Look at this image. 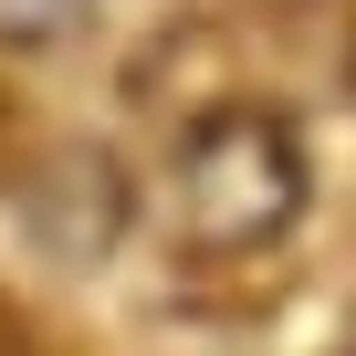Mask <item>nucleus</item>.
I'll return each mask as SVG.
<instances>
[{
	"instance_id": "nucleus-2",
	"label": "nucleus",
	"mask_w": 356,
	"mask_h": 356,
	"mask_svg": "<svg viewBox=\"0 0 356 356\" xmlns=\"http://www.w3.org/2000/svg\"><path fill=\"white\" fill-rule=\"evenodd\" d=\"M84 11V0H0V42H42V32H63Z\"/></svg>"
},
{
	"instance_id": "nucleus-1",
	"label": "nucleus",
	"mask_w": 356,
	"mask_h": 356,
	"mask_svg": "<svg viewBox=\"0 0 356 356\" xmlns=\"http://www.w3.org/2000/svg\"><path fill=\"white\" fill-rule=\"evenodd\" d=\"M293 210H304V147L273 105H210L168 136L157 220L189 262H241V252L283 241Z\"/></svg>"
}]
</instances>
